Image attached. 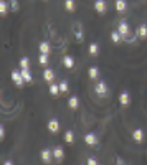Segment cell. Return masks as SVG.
<instances>
[{"mask_svg": "<svg viewBox=\"0 0 147 165\" xmlns=\"http://www.w3.org/2000/svg\"><path fill=\"white\" fill-rule=\"evenodd\" d=\"M60 91H61V92H66V91H68V82H66V81H61V82H60Z\"/></svg>", "mask_w": 147, "mask_h": 165, "instance_id": "obj_27", "label": "cell"}, {"mask_svg": "<svg viewBox=\"0 0 147 165\" xmlns=\"http://www.w3.org/2000/svg\"><path fill=\"white\" fill-rule=\"evenodd\" d=\"M144 137H145V134H144L142 129H136V131L132 132V139L136 140V142H142Z\"/></svg>", "mask_w": 147, "mask_h": 165, "instance_id": "obj_7", "label": "cell"}, {"mask_svg": "<svg viewBox=\"0 0 147 165\" xmlns=\"http://www.w3.org/2000/svg\"><path fill=\"white\" fill-rule=\"evenodd\" d=\"M38 63L40 64H48V55H40L38 56Z\"/></svg>", "mask_w": 147, "mask_h": 165, "instance_id": "obj_26", "label": "cell"}, {"mask_svg": "<svg viewBox=\"0 0 147 165\" xmlns=\"http://www.w3.org/2000/svg\"><path fill=\"white\" fill-rule=\"evenodd\" d=\"M50 94H51V96H58V94H60V84L50 82Z\"/></svg>", "mask_w": 147, "mask_h": 165, "instance_id": "obj_19", "label": "cell"}, {"mask_svg": "<svg viewBox=\"0 0 147 165\" xmlns=\"http://www.w3.org/2000/svg\"><path fill=\"white\" fill-rule=\"evenodd\" d=\"M53 157H55L56 160H63V157H64V150H63V147L56 145L55 149H53Z\"/></svg>", "mask_w": 147, "mask_h": 165, "instance_id": "obj_8", "label": "cell"}, {"mask_svg": "<svg viewBox=\"0 0 147 165\" xmlns=\"http://www.w3.org/2000/svg\"><path fill=\"white\" fill-rule=\"evenodd\" d=\"M136 35H137L140 40H145V38H147V25H144V23H142V25H139Z\"/></svg>", "mask_w": 147, "mask_h": 165, "instance_id": "obj_9", "label": "cell"}, {"mask_svg": "<svg viewBox=\"0 0 147 165\" xmlns=\"http://www.w3.org/2000/svg\"><path fill=\"white\" fill-rule=\"evenodd\" d=\"M111 40H113L114 43H121V41H122V35L117 30H114V32H111Z\"/></svg>", "mask_w": 147, "mask_h": 165, "instance_id": "obj_18", "label": "cell"}, {"mask_svg": "<svg viewBox=\"0 0 147 165\" xmlns=\"http://www.w3.org/2000/svg\"><path fill=\"white\" fill-rule=\"evenodd\" d=\"M88 165H98V162H96V158H93V157H89L88 158V162H86Z\"/></svg>", "mask_w": 147, "mask_h": 165, "instance_id": "obj_29", "label": "cell"}, {"mask_svg": "<svg viewBox=\"0 0 147 165\" xmlns=\"http://www.w3.org/2000/svg\"><path fill=\"white\" fill-rule=\"evenodd\" d=\"M22 76H23V79H25V82H32L33 81V76L30 73V69H22Z\"/></svg>", "mask_w": 147, "mask_h": 165, "instance_id": "obj_21", "label": "cell"}, {"mask_svg": "<svg viewBox=\"0 0 147 165\" xmlns=\"http://www.w3.org/2000/svg\"><path fill=\"white\" fill-rule=\"evenodd\" d=\"M117 32L122 35V38H127V37H129L131 28H129V25H127L126 20H121V22H119V25H117Z\"/></svg>", "mask_w": 147, "mask_h": 165, "instance_id": "obj_1", "label": "cell"}, {"mask_svg": "<svg viewBox=\"0 0 147 165\" xmlns=\"http://www.w3.org/2000/svg\"><path fill=\"white\" fill-rule=\"evenodd\" d=\"M74 0H64V10L68 12H74Z\"/></svg>", "mask_w": 147, "mask_h": 165, "instance_id": "obj_22", "label": "cell"}, {"mask_svg": "<svg viewBox=\"0 0 147 165\" xmlns=\"http://www.w3.org/2000/svg\"><path fill=\"white\" fill-rule=\"evenodd\" d=\"M88 76H89L91 79H96L98 76H99V69L96 66H91L89 69H88Z\"/></svg>", "mask_w": 147, "mask_h": 165, "instance_id": "obj_17", "label": "cell"}, {"mask_svg": "<svg viewBox=\"0 0 147 165\" xmlns=\"http://www.w3.org/2000/svg\"><path fill=\"white\" fill-rule=\"evenodd\" d=\"M88 51H89V55H91V56H96L98 53H99V46H98L96 43H91V45H89V48H88Z\"/></svg>", "mask_w": 147, "mask_h": 165, "instance_id": "obj_23", "label": "cell"}, {"mask_svg": "<svg viewBox=\"0 0 147 165\" xmlns=\"http://www.w3.org/2000/svg\"><path fill=\"white\" fill-rule=\"evenodd\" d=\"M3 165H13V162H10V160H7V162H5Z\"/></svg>", "mask_w": 147, "mask_h": 165, "instance_id": "obj_31", "label": "cell"}, {"mask_svg": "<svg viewBox=\"0 0 147 165\" xmlns=\"http://www.w3.org/2000/svg\"><path fill=\"white\" fill-rule=\"evenodd\" d=\"M94 91L99 94V96H104V94L108 92V86H106V82L104 81H99L98 84L94 86Z\"/></svg>", "mask_w": 147, "mask_h": 165, "instance_id": "obj_3", "label": "cell"}, {"mask_svg": "<svg viewBox=\"0 0 147 165\" xmlns=\"http://www.w3.org/2000/svg\"><path fill=\"white\" fill-rule=\"evenodd\" d=\"M0 134H2V139H3V137H5V129H3V126L0 127Z\"/></svg>", "mask_w": 147, "mask_h": 165, "instance_id": "obj_30", "label": "cell"}, {"mask_svg": "<svg viewBox=\"0 0 147 165\" xmlns=\"http://www.w3.org/2000/svg\"><path fill=\"white\" fill-rule=\"evenodd\" d=\"M28 66H30V60H28L27 56H23L20 60V68L22 69H28Z\"/></svg>", "mask_w": 147, "mask_h": 165, "instance_id": "obj_24", "label": "cell"}, {"mask_svg": "<svg viewBox=\"0 0 147 165\" xmlns=\"http://www.w3.org/2000/svg\"><path fill=\"white\" fill-rule=\"evenodd\" d=\"M84 142H86L88 145H96V144H98V139H96L94 134H86V135H84Z\"/></svg>", "mask_w": 147, "mask_h": 165, "instance_id": "obj_11", "label": "cell"}, {"mask_svg": "<svg viewBox=\"0 0 147 165\" xmlns=\"http://www.w3.org/2000/svg\"><path fill=\"white\" fill-rule=\"evenodd\" d=\"M7 10H8V5H7L5 0H2V2H0V12H2V15L7 13Z\"/></svg>", "mask_w": 147, "mask_h": 165, "instance_id": "obj_25", "label": "cell"}, {"mask_svg": "<svg viewBox=\"0 0 147 165\" xmlns=\"http://www.w3.org/2000/svg\"><path fill=\"white\" fill-rule=\"evenodd\" d=\"M8 5H10V8H12V10H18V7H17V0H10Z\"/></svg>", "mask_w": 147, "mask_h": 165, "instance_id": "obj_28", "label": "cell"}, {"mask_svg": "<svg viewBox=\"0 0 147 165\" xmlns=\"http://www.w3.org/2000/svg\"><path fill=\"white\" fill-rule=\"evenodd\" d=\"M12 79H13V82L18 88H22L23 84H25V79H23V76H22V71H12Z\"/></svg>", "mask_w": 147, "mask_h": 165, "instance_id": "obj_2", "label": "cell"}, {"mask_svg": "<svg viewBox=\"0 0 147 165\" xmlns=\"http://www.w3.org/2000/svg\"><path fill=\"white\" fill-rule=\"evenodd\" d=\"M63 64H64V68H68V69H71L74 66V60L71 56H64L63 58Z\"/></svg>", "mask_w": 147, "mask_h": 165, "instance_id": "obj_16", "label": "cell"}, {"mask_svg": "<svg viewBox=\"0 0 147 165\" xmlns=\"http://www.w3.org/2000/svg\"><path fill=\"white\" fill-rule=\"evenodd\" d=\"M43 79L48 81V82H53V79H55V73H53L51 69H45L43 71Z\"/></svg>", "mask_w": 147, "mask_h": 165, "instance_id": "obj_14", "label": "cell"}, {"mask_svg": "<svg viewBox=\"0 0 147 165\" xmlns=\"http://www.w3.org/2000/svg\"><path fill=\"white\" fill-rule=\"evenodd\" d=\"M68 106L71 109H78V106H79V99H78V96H71L68 99Z\"/></svg>", "mask_w": 147, "mask_h": 165, "instance_id": "obj_13", "label": "cell"}, {"mask_svg": "<svg viewBox=\"0 0 147 165\" xmlns=\"http://www.w3.org/2000/svg\"><path fill=\"white\" fill-rule=\"evenodd\" d=\"M48 131L51 134H56L58 131H60V122H58L56 119H50L48 121Z\"/></svg>", "mask_w": 147, "mask_h": 165, "instance_id": "obj_4", "label": "cell"}, {"mask_svg": "<svg viewBox=\"0 0 147 165\" xmlns=\"http://www.w3.org/2000/svg\"><path fill=\"white\" fill-rule=\"evenodd\" d=\"M94 8H96V12H99V13H104L106 8H108V5H106L104 0H96V2H94Z\"/></svg>", "mask_w": 147, "mask_h": 165, "instance_id": "obj_10", "label": "cell"}, {"mask_svg": "<svg viewBox=\"0 0 147 165\" xmlns=\"http://www.w3.org/2000/svg\"><path fill=\"white\" fill-rule=\"evenodd\" d=\"M64 142H66V144H73L74 142V134H73V131H66V132H64Z\"/></svg>", "mask_w": 147, "mask_h": 165, "instance_id": "obj_20", "label": "cell"}, {"mask_svg": "<svg viewBox=\"0 0 147 165\" xmlns=\"http://www.w3.org/2000/svg\"><path fill=\"white\" fill-rule=\"evenodd\" d=\"M119 102H121V106H127L129 102H131V94H129L127 91H122L119 94Z\"/></svg>", "mask_w": 147, "mask_h": 165, "instance_id": "obj_5", "label": "cell"}, {"mask_svg": "<svg viewBox=\"0 0 147 165\" xmlns=\"http://www.w3.org/2000/svg\"><path fill=\"white\" fill-rule=\"evenodd\" d=\"M114 5H116L117 12H126V8H127V2H126V0H116Z\"/></svg>", "mask_w": 147, "mask_h": 165, "instance_id": "obj_12", "label": "cell"}, {"mask_svg": "<svg viewBox=\"0 0 147 165\" xmlns=\"http://www.w3.org/2000/svg\"><path fill=\"white\" fill-rule=\"evenodd\" d=\"M51 157H53V150H50V149H43L42 150V160L45 163H50L51 162Z\"/></svg>", "mask_w": 147, "mask_h": 165, "instance_id": "obj_6", "label": "cell"}, {"mask_svg": "<svg viewBox=\"0 0 147 165\" xmlns=\"http://www.w3.org/2000/svg\"><path fill=\"white\" fill-rule=\"evenodd\" d=\"M38 50L42 51V55H48V53H50V50H51V48H50V45L46 43V41H42V43L38 45Z\"/></svg>", "mask_w": 147, "mask_h": 165, "instance_id": "obj_15", "label": "cell"}]
</instances>
